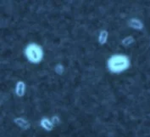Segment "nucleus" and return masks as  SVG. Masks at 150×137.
I'll list each match as a JSON object with an SVG mask.
<instances>
[{"label": "nucleus", "mask_w": 150, "mask_h": 137, "mask_svg": "<svg viewBox=\"0 0 150 137\" xmlns=\"http://www.w3.org/2000/svg\"><path fill=\"white\" fill-rule=\"evenodd\" d=\"M14 122L16 125H18L20 128H21L24 130H26V129H30L31 127V124L28 121H26L25 118H16L14 119Z\"/></svg>", "instance_id": "4"}, {"label": "nucleus", "mask_w": 150, "mask_h": 137, "mask_svg": "<svg viewBox=\"0 0 150 137\" xmlns=\"http://www.w3.org/2000/svg\"><path fill=\"white\" fill-rule=\"evenodd\" d=\"M41 126L45 129L46 131H51L54 128V123H52L51 120H49L47 118H42L41 120Z\"/></svg>", "instance_id": "6"}, {"label": "nucleus", "mask_w": 150, "mask_h": 137, "mask_svg": "<svg viewBox=\"0 0 150 137\" xmlns=\"http://www.w3.org/2000/svg\"><path fill=\"white\" fill-rule=\"evenodd\" d=\"M134 42L135 40H134V39H133V37H132V36H128V37L125 38V39L122 40L121 44H122L124 46H129V45L132 44Z\"/></svg>", "instance_id": "8"}, {"label": "nucleus", "mask_w": 150, "mask_h": 137, "mask_svg": "<svg viewBox=\"0 0 150 137\" xmlns=\"http://www.w3.org/2000/svg\"><path fill=\"white\" fill-rule=\"evenodd\" d=\"M128 25L130 26V27H132V29H135V30H142L144 27L142 21L137 18H132L128 21Z\"/></svg>", "instance_id": "3"}, {"label": "nucleus", "mask_w": 150, "mask_h": 137, "mask_svg": "<svg viewBox=\"0 0 150 137\" xmlns=\"http://www.w3.org/2000/svg\"><path fill=\"white\" fill-rule=\"evenodd\" d=\"M25 55L30 62L33 64H38L43 58V50L40 45L32 43L26 46L25 49Z\"/></svg>", "instance_id": "2"}, {"label": "nucleus", "mask_w": 150, "mask_h": 137, "mask_svg": "<svg viewBox=\"0 0 150 137\" xmlns=\"http://www.w3.org/2000/svg\"><path fill=\"white\" fill-rule=\"evenodd\" d=\"M25 84L23 81H18L16 86V94L18 97H22L25 94Z\"/></svg>", "instance_id": "5"}, {"label": "nucleus", "mask_w": 150, "mask_h": 137, "mask_svg": "<svg viewBox=\"0 0 150 137\" xmlns=\"http://www.w3.org/2000/svg\"><path fill=\"white\" fill-rule=\"evenodd\" d=\"M108 39V32L106 30H103L99 33V37H98V42L100 44H104Z\"/></svg>", "instance_id": "7"}, {"label": "nucleus", "mask_w": 150, "mask_h": 137, "mask_svg": "<svg viewBox=\"0 0 150 137\" xmlns=\"http://www.w3.org/2000/svg\"><path fill=\"white\" fill-rule=\"evenodd\" d=\"M51 121L54 123V125H59V123H60L59 118L58 116H54V117L52 118V120H51Z\"/></svg>", "instance_id": "10"}, {"label": "nucleus", "mask_w": 150, "mask_h": 137, "mask_svg": "<svg viewBox=\"0 0 150 137\" xmlns=\"http://www.w3.org/2000/svg\"><path fill=\"white\" fill-rule=\"evenodd\" d=\"M108 68L113 73H120L125 72L131 66L130 59L121 54L114 55L108 60Z\"/></svg>", "instance_id": "1"}, {"label": "nucleus", "mask_w": 150, "mask_h": 137, "mask_svg": "<svg viewBox=\"0 0 150 137\" xmlns=\"http://www.w3.org/2000/svg\"><path fill=\"white\" fill-rule=\"evenodd\" d=\"M54 70H55V73H58L59 75H61V74H63L64 71V66L61 64L56 65V66L54 67Z\"/></svg>", "instance_id": "9"}]
</instances>
